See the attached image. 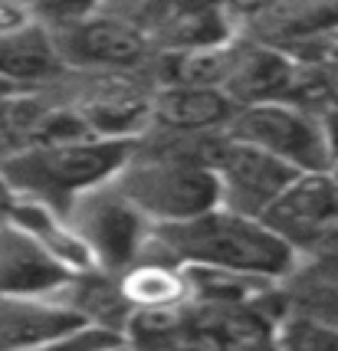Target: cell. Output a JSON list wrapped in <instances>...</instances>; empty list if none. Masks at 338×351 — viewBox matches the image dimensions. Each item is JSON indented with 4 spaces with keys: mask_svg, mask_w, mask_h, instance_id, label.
I'll list each match as a JSON object with an SVG mask.
<instances>
[{
    "mask_svg": "<svg viewBox=\"0 0 338 351\" xmlns=\"http://www.w3.org/2000/svg\"><path fill=\"white\" fill-rule=\"evenodd\" d=\"M161 243L204 269L250 279L279 276L292 263V246L282 237H276L263 220H250L233 210H210L187 223H171L161 230Z\"/></svg>",
    "mask_w": 338,
    "mask_h": 351,
    "instance_id": "6da1fadb",
    "label": "cell"
},
{
    "mask_svg": "<svg viewBox=\"0 0 338 351\" xmlns=\"http://www.w3.org/2000/svg\"><path fill=\"white\" fill-rule=\"evenodd\" d=\"M119 194L138 207V214H152L171 227L210 214L220 200V181L191 154H161L128 171Z\"/></svg>",
    "mask_w": 338,
    "mask_h": 351,
    "instance_id": "7a4b0ae2",
    "label": "cell"
},
{
    "mask_svg": "<svg viewBox=\"0 0 338 351\" xmlns=\"http://www.w3.org/2000/svg\"><path fill=\"white\" fill-rule=\"evenodd\" d=\"M128 141H93V145H73V148H49V152H16L3 161V181L16 184L23 191L43 194V197H66L89 184L102 181L106 174L125 165Z\"/></svg>",
    "mask_w": 338,
    "mask_h": 351,
    "instance_id": "3957f363",
    "label": "cell"
},
{
    "mask_svg": "<svg viewBox=\"0 0 338 351\" xmlns=\"http://www.w3.org/2000/svg\"><path fill=\"white\" fill-rule=\"evenodd\" d=\"M230 138L286 161L299 174H319L325 161L332 158L322 122H312L306 112L282 106V102L250 106L237 112L230 122Z\"/></svg>",
    "mask_w": 338,
    "mask_h": 351,
    "instance_id": "277c9868",
    "label": "cell"
},
{
    "mask_svg": "<svg viewBox=\"0 0 338 351\" xmlns=\"http://www.w3.org/2000/svg\"><path fill=\"white\" fill-rule=\"evenodd\" d=\"M210 158H214V174L220 181V197L227 200V210L250 220L256 217L263 220L266 210L282 197V191L299 178V171L289 168L286 161L233 138L217 141Z\"/></svg>",
    "mask_w": 338,
    "mask_h": 351,
    "instance_id": "5b68a950",
    "label": "cell"
},
{
    "mask_svg": "<svg viewBox=\"0 0 338 351\" xmlns=\"http://www.w3.org/2000/svg\"><path fill=\"white\" fill-rule=\"evenodd\" d=\"M263 223L289 246L322 243L338 227V184L322 174H299L266 210Z\"/></svg>",
    "mask_w": 338,
    "mask_h": 351,
    "instance_id": "8992f818",
    "label": "cell"
},
{
    "mask_svg": "<svg viewBox=\"0 0 338 351\" xmlns=\"http://www.w3.org/2000/svg\"><path fill=\"white\" fill-rule=\"evenodd\" d=\"M66 30H69L66 49L79 62L128 69V66L145 62V56H148L145 30L132 20H122V16H93V20L69 23Z\"/></svg>",
    "mask_w": 338,
    "mask_h": 351,
    "instance_id": "52a82bcc",
    "label": "cell"
},
{
    "mask_svg": "<svg viewBox=\"0 0 338 351\" xmlns=\"http://www.w3.org/2000/svg\"><path fill=\"white\" fill-rule=\"evenodd\" d=\"M82 328H89V319L69 306L0 299V351H33Z\"/></svg>",
    "mask_w": 338,
    "mask_h": 351,
    "instance_id": "ba28073f",
    "label": "cell"
},
{
    "mask_svg": "<svg viewBox=\"0 0 338 351\" xmlns=\"http://www.w3.org/2000/svg\"><path fill=\"white\" fill-rule=\"evenodd\" d=\"M273 325L246 306H207L191 315V351H273Z\"/></svg>",
    "mask_w": 338,
    "mask_h": 351,
    "instance_id": "9c48e42d",
    "label": "cell"
},
{
    "mask_svg": "<svg viewBox=\"0 0 338 351\" xmlns=\"http://www.w3.org/2000/svg\"><path fill=\"white\" fill-rule=\"evenodd\" d=\"M82 243L95 250V256L108 269H122L132 263L138 250L141 214L119 194V197H93L82 204Z\"/></svg>",
    "mask_w": 338,
    "mask_h": 351,
    "instance_id": "30bf717a",
    "label": "cell"
},
{
    "mask_svg": "<svg viewBox=\"0 0 338 351\" xmlns=\"http://www.w3.org/2000/svg\"><path fill=\"white\" fill-rule=\"evenodd\" d=\"M66 282V269L27 233H0V295L27 299Z\"/></svg>",
    "mask_w": 338,
    "mask_h": 351,
    "instance_id": "8fae6325",
    "label": "cell"
},
{
    "mask_svg": "<svg viewBox=\"0 0 338 351\" xmlns=\"http://www.w3.org/2000/svg\"><path fill=\"white\" fill-rule=\"evenodd\" d=\"M233 99L220 89H187V86H171V89L158 92V99L152 102L154 119L184 132V135H200L204 128L233 122Z\"/></svg>",
    "mask_w": 338,
    "mask_h": 351,
    "instance_id": "7c38bea8",
    "label": "cell"
},
{
    "mask_svg": "<svg viewBox=\"0 0 338 351\" xmlns=\"http://www.w3.org/2000/svg\"><path fill=\"white\" fill-rule=\"evenodd\" d=\"M60 69L56 46L40 27H20V30L0 33V79H43Z\"/></svg>",
    "mask_w": 338,
    "mask_h": 351,
    "instance_id": "4fadbf2b",
    "label": "cell"
},
{
    "mask_svg": "<svg viewBox=\"0 0 338 351\" xmlns=\"http://www.w3.org/2000/svg\"><path fill=\"white\" fill-rule=\"evenodd\" d=\"M161 40L174 53L224 46L227 27L214 7H161Z\"/></svg>",
    "mask_w": 338,
    "mask_h": 351,
    "instance_id": "5bb4252c",
    "label": "cell"
},
{
    "mask_svg": "<svg viewBox=\"0 0 338 351\" xmlns=\"http://www.w3.org/2000/svg\"><path fill=\"white\" fill-rule=\"evenodd\" d=\"M76 108L86 115V122L95 128V135H125V132H135L141 125V119L152 112V106L141 99L138 92L125 89V86H108V89L82 99Z\"/></svg>",
    "mask_w": 338,
    "mask_h": 351,
    "instance_id": "9a60e30c",
    "label": "cell"
},
{
    "mask_svg": "<svg viewBox=\"0 0 338 351\" xmlns=\"http://www.w3.org/2000/svg\"><path fill=\"white\" fill-rule=\"evenodd\" d=\"M240 60V49L233 46H207V49H187V53H171L168 73L174 86L187 89H217L230 82L233 69Z\"/></svg>",
    "mask_w": 338,
    "mask_h": 351,
    "instance_id": "2e32d148",
    "label": "cell"
},
{
    "mask_svg": "<svg viewBox=\"0 0 338 351\" xmlns=\"http://www.w3.org/2000/svg\"><path fill=\"white\" fill-rule=\"evenodd\" d=\"M122 295L128 302L141 306V312H154V308H171L181 295H184V282L165 266H138L135 273H128L122 282Z\"/></svg>",
    "mask_w": 338,
    "mask_h": 351,
    "instance_id": "e0dca14e",
    "label": "cell"
},
{
    "mask_svg": "<svg viewBox=\"0 0 338 351\" xmlns=\"http://www.w3.org/2000/svg\"><path fill=\"white\" fill-rule=\"evenodd\" d=\"M47 112L43 102H30V99H0V152L10 158L16 148L30 145V132L36 119Z\"/></svg>",
    "mask_w": 338,
    "mask_h": 351,
    "instance_id": "ac0fdd59",
    "label": "cell"
},
{
    "mask_svg": "<svg viewBox=\"0 0 338 351\" xmlns=\"http://www.w3.org/2000/svg\"><path fill=\"white\" fill-rule=\"evenodd\" d=\"M276 341L282 351H338V332L315 319H289Z\"/></svg>",
    "mask_w": 338,
    "mask_h": 351,
    "instance_id": "d6986e66",
    "label": "cell"
},
{
    "mask_svg": "<svg viewBox=\"0 0 338 351\" xmlns=\"http://www.w3.org/2000/svg\"><path fill=\"white\" fill-rule=\"evenodd\" d=\"M119 341H122L119 332H108L102 325H89L82 332H73V335H66V338L47 341V345H40V348H33V351H102L108 345H119Z\"/></svg>",
    "mask_w": 338,
    "mask_h": 351,
    "instance_id": "ffe728a7",
    "label": "cell"
},
{
    "mask_svg": "<svg viewBox=\"0 0 338 351\" xmlns=\"http://www.w3.org/2000/svg\"><path fill=\"white\" fill-rule=\"evenodd\" d=\"M102 351H138V348H128V345H122V341H119V345H108V348H102Z\"/></svg>",
    "mask_w": 338,
    "mask_h": 351,
    "instance_id": "44dd1931",
    "label": "cell"
},
{
    "mask_svg": "<svg viewBox=\"0 0 338 351\" xmlns=\"http://www.w3.org/2000/svg\"><path fill=\"white\" fill-rule=\"evenodd\" d=\"M7 95H10V82H3V79H0V99H7Z\"/></svg>",
    "mask_w": 338,
    "mask_h": 351,
    "instance_id": "7402d4cb",
    "label": "cell"
}]
</instances>
